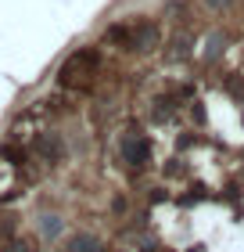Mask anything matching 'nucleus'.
Segmentation results:
<instances>
[{
    "mask_svg": "<svg viewBox=\"0 0 244 252\" xmlns=\"http://www.w3.org/2000/svg\"><path fill=\"white\" fill-rule=\"evenodd\" d=\"M94 72H97V51H79V54H72L65 65H61V87H86L90 79H94Z\"/></svg>",
    "mask_w": 244,
    "mask_h": 252,
    "instance_id": "f257e3e1",
    "label": "nucleus"
}]
</instances>
